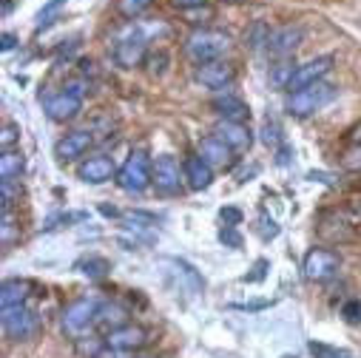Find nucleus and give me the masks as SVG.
Listing matches in <instances>:
<instances>
[{
  "label": "nucleus",
  "instance_id": "a878e982",
  "mask_svg": "<svg viewBox=\"0 0 361 358\" xmlns=\"http://www.w3.org/2000/svg\"><path fill=\"white\" fill-rule=\"evenodd\" d=\"M262 142L267 145V148H282L285 145V137H282V128H279V123L276 120H264V125H262Z\"/></svg>",
  "mask_w": 361,
  "mask_h": 358
},
{
  "label": "nucleus",
  "instance_id": "9d476101",
  "mask_svg": "<svg viewBox=\"0 0 361 358\" xmlns=\"http://www.w3.org/2000/svg\"><path fill=\"white\" fill-rule=\"evenodd\" d=\"M333 63H336L333 54H322V57H313V60L296 66V71H293V77L288 82V92L293 94V92H302V88L313 85V82H322L333 71Z\"/></svg>",
  "mask_w": 361,
  "mask_h": 358
},
{
  "label": "nucleus",
  "instance_id": "aec40b11",
  "mask_svg": "<svg viewBox=\"0 0 361 358\" xmlns=\"http://www.w3.org/2000/svg\"><path fill=\"white\" fill-rule=\"evenodd\" d=\"M168 264L173 267V276H176L179 288H185L191 296H200V293H202L205 282H202V276L197 273L194 264H188L185 259H168Z\"/></svg>",
  "mask_w": 361,
  "mask_h": 358
},
{
  "label": "nucleus",
  "instance_id": "5701e85b",
  "mask_svg": "<svg viewBox=\"0 0 361 358\" xmlns=\"http://www.w3.org/2000/svg\"><path fill=\"white\" fill-rule=\"evenodd\" d=\"M97 324L106 327V330H117V327L128 324V313H126V307L117 304V302H103V304H100Z\"/></svg>",
  "mask_w": 361,
  "mask_h": 358
},
{
  "label": "nucleus",
  "instance_id": "6e6552de",
  "mask_svg": "<svg viewBox=\"0 0 361 358\" xmlns=\"http://www.w3.org/2000/svg\"><path fill=\"white\" fill-rule=\"evenodd\" d=\"M145 51H148V35L142 29L131 26L128 32L120 35V40L114 46V63L120 68H137L145 60Z\"/></svg>",
  "mask_w": 361,
  "mask_h": 358
},
{
  "label": "nucleus",
  "instance_id": "2f4dec72",
  "mask_svg": "<svg viewBox=\"0 0 361 358\" xmlns=\"http://www.w3.org/2000/svg\"><path fill=\"white\" fill-rule=\"evenodd\" d=\"M293 71H296V66H290V63H279V66H276V71H274V77H270L274 88H288V82H290Z\"/></svg>",
  "mask_w": 361,
  "mask_h": 358
},
{
  "label": "nucleus",
  "instance_id": "bb28decb",
  "mask_svg": "<svg viewBox=\"0 0 361 358\" xmlns=\"http://www.w3.org/2000/svg\"><path fill=\"white\" fill-rule=\"evenodd\" d=\"M154 0H117V12L126 18V20H134L140 18L145 9H151Z\"/></svg>",
  "mask_w": 361,
  "mask_h": 358
},
{
  "label": "nucleus",
  "instance_id": "49530a36",
  "mask_svg": "<svg viewBox=\"0 0 361 358\" xmlns=\"http://www.w3.org/2000/svg\"><path fill=\"white\" fill-rule=\"evenodd\" d=\"M49 4H51V6H57V9H60V6H63V4H66V0H49Z\"/></svg>",
  "mask_w": 361,
  "mask_h": 358
},
{
  "label": "nucleus",
  "instance_id": "393cba45",
  "mask_svg": "<svg viewBox=\"0 0 361 358\" xmlns=\"http://www.w3.org/2000/svg\"><path fill=\"white\" fill-rule=\"evenodd\" d=\"M307 350H310L313 358H353L350 350H341V347H333V344H324V341H310Z\"/></svg>",
  "mask_w": 361,
  "mask_h": 358
},
{
  "label": "nucleus",
  "instance_id": "f257e3e1",
  "mask_svg": "<svg viewBox=\"0 0 361 358\" xmlns=\"http://www.w3.org/2000/svg\"><path fill=\"white\" fill-rule=\"evenodd\" d=\"M228 51H231V35L222 29H194L185 37V57L197 66L225 60Z\"/></svg>",
  "mask_w": 361,
  "mask_h": 358
},
{
  "label": "nucleus",
  "instance_id": "473e14b6",
  "mask_svg": "<svg viewBox=\"0 0 361 358\" xmlns=\"http://www.w3.org/2000/svg\"><path fill=\"white\" fill-rule=\"evenodd\" d=\"M20 140V128L15 123L4 125V134H0V151H12V145Z\"/></svg>",
  "mask_w": 361,
  "mask_h": 358
},
{
  "label": "nucleus",
  "instance_id": "de8ad7c7",
  "mask_svg": "<svg viewBox=\"0 0 361 358\" xmlns=\"http://www.w3.org/2000/svg\"><path fill=\"white\" fill-rule=\"evenodd\" d=\"M222 4H242V0H222Z\"/></svg>",
  "mask_w": 361,
  "mask_h": 358
},
{
  "label": "nucleus",
  "instance_id": "4468645a",
  "mask_svg": "<svg viewBox=\"0 0 361 358\" xmlns=\"http://www.w3.org/2000/svg\"><path fill=\"white\" fill-rule=\"evenodd\" d=\"M148 344V333L140 324H123L106 333V350L111 352H137Z\"/></svg>",
  "mask_w": 361,
  "mask_h": 358
},
{
  "label": "nucleus",
  "instance_id": "58836bf2",
  "mask_svg": "<svg viewBox=\"0 0 361 358\" xmlns=\"http://www.w3.org/2000/svg\"><path fill=\"white\" fill-rule=\"evenodd\" d=\"M208 0H171V6L179 12H191V9H202Z\"/></svg>",
  "mask_w": 361,
  "mask_h": 358
},
{
  "label": "nucleus",
  "instance_id": "f704fd0d",
  "mask_svg": "<svg viewBox=\"0 0 361 358\" xmlns=\"http://www.w3.org/2000/svg\"><path fill=\"white\" fill-rule=\"evenodd\" d=\"M219 219L228 225V228H236V225H242V219H245V214L239 211V208H233V205H225L222 211H219Z\"/></svg>",
  "mask_w": 361,
  "mask_h": 358
},
{
  "label": "nucleus",
  "instance_id": "cd10ccee",
  "mask_svg": "<svg viewBox=\"0 0 361 358\" xmlns=\"http://www.w3.org/2000/svg\"><path fill=\"white\" fill-rule=\"evenodd\" d=\"M256 230H259V236H262L264 242H270V239H276V236H279V225H276V219H274V216H267V214H259V219H256Z\"/></svg>",
  "mask_w": 361,
  "mask_h": 358
},
{
  "label": "nucleus",
  "instance_id": "72a5a7b5",
  "mask_svg": "<svg viewBox=\"0 0 361 358\" xmlns=\"http://www.w3.org/2000/svg\"><path fill=\"white\" fill-rule=\"evenodd\" d=\"M341 316H344V321L358 324V321H361V302H358V299L344 302V304H341Z\"/></svg>",
  "mask_w": 361,
  "mask_h": 358
},
{
  "label": "nucleus",
  "instance_id": "1a4fd4ad",
  "mask_svg": "<svg viewBox=\"0 0 361 358\" xmlns=\"http://www.w3.org/2000/svg\"><path fill=\"white\" fill-rule=\"evenodd\" d=\"M338 267H341L338 253H333L327 247H313V250H307V256L302 261V276L307 282H327L338 273Z\"/></svg>",
  "mask_w": 361,
  "mask_h": 358
},
{
  "label": "nucleus",
  "instance_id": "a19ab883",
  "mask_svg": "<svg viewBox=\"0 0 361 358\" xmlns=\"http://www.w3.org/2000/svg\"><path fill=\"white\" fill-rule=\"evenodd\" d=\"M0 40H4V43H0V49H4V51H15L18 49V37L12 32H4V37H0Z\"/></svg>",
  "mask_w": 361,
  "mask_h": 358
},
{
  "label": "nucleus",
  "instance_id": "f8f14e48",
  "mask_svg": "<svg viewBox=\"0 0 361 358\" xmlns=\"http://www.w3.org/2000/svg\"><path fill=\"white\" fill-rule=\"evenodd\" d=\"M305 40V29L302 26H293V23H288V26H279V29H274L270 32V37H267V54L270 57H276V60H288V57H293V51L299 49V43Z\"/></svg>",
  "mask_w": 361,
  "mask_h": 358
},
{
  "label": "nucleus",
  "instance_id": "f3484780",
  "mask_svg": "<svg viewBox=\"0 0 361 358\" xmlns=\"http://www.w3.org/2000/svg\"><path fill=\"white\" fill-rule=\"evenodd\" d=\"M214 137H219L228 148L233 151H247L253 145V134L245 123H231V120H219L214 128Z\"/></svg>",
  "mask_w": 361,
  "mask_h": 358
},
{
  "label": "nucleus",
  "instance_id": "c03bdc74",
  "mask_svg": "<svg viewBox=\"0 0 361 358\" xmlns=\"http://www.w3.org/2000/svg\"><path fill=\"white\" fill-rule=\"evenodd\" d=\"M100 214H103V216H111V219H117V216H123V214H120V211H117L114 205H100Z\"/></svg>",
  "mask_w": 361,
  "mask_h": 358
},
{
  "label": "nucleus",
  "instance_id": "ddd939ff",
  "mask_svg": "<svg viewBox=\"0 0 361 358\" xmlns=\"http://www.w3.org/2000/svg\"><path fill=\"white\" fill-rule=\"evenodd\" d=\"M94 145V131L92 128H77V131H68L66 137L57 140L54 145V156L60 162H74L80 156H85Z\"/></svg>",
  "mask_w": 361,
  "mask_h": 358
},
{
  "label": "nucleus",
  "instance_id": "423d86ee",
  "mask_svg": "<svg viewBox=\"0 0 361 358\" xmlns=\"http://www.w3.org/2000/svg\"><path fill=\"white\" fill-rule=\"evenodd\" d=\"M0 324H4V333L12 341H26L40 330V319L29 304L4 307V313H0Z\"/></svg>",
  "mask_w": 361,
  "mask_h": 358
},
{
  "label": "nucleus",
  "instance_id": "79ce46f5",
  "mask_svg": "<svg viewBox=\"0 0 361 358\" xmlns=\"http://www.w3.org/2000/svg\"><path fill=\"white\" fill-rule=\"evenodd\" d=\"M233 310H264L270 307V302H250V304H231Z\"/></svg>",
  "mask_w": 361,
  "mask_h": 358
},
{
  "label": "nucleus",
  "instance_id": "a18cd8bd",
  "mask_svg": "<svg viewBox=\"0 0 361 358\" xmlns=\"http://www.w3.org/2000/svg\"><path fill=\"white\" fill-rule=\"evenodd\" d=\"M15 9V4H12V0H4V15H9Z\"/></svg>",
  "mask_w": 361,
  "mask_h": 358
},
{
  "label": "nucleus",
  "instance_id": "6ab92c4d",
  "mask_svg": "<svg viewBox=\"0 0 361 358\" xmlns=\"http://www.w3.org/2000/svg\"><path fill=\"white\" fill-rule=\"evenodd\" d=\"M200 156L211 168H231L233 165V148H228L219 137H205L200 142Z\"/></svg>",
  "mask_w": 361,
  "mask_h": 358
},
{
  "label": "nucleus",
  "instance_id": "dca6fc26",
  "mask_svg": "<svg viewBox=\"0 0 361 358\" xmlns=\"http://www.w3.org/2000/svg\"><path fill=\"white\" fill-rule=\"evenodd\" d=\"M211 106H214V111L219 114V120L245 123V120L250 117L247 103H245L242 97H236V94L231 92V88H228V92H216V94H214V100H211Z\"/></svg>",
  "mask_w": 361,
  "mask_h": 358
},
{
  "label": "nucleus",
  "instance_id": "39448f33",
  "mask_svg": "<svg viewBox=\"0 0 361 358\" xmlns=\"http://www.w3.org/2000/svg\"><path fill=\"white\" fill-rule=\"evenodd\" d=\"M336 94H338V88H336L333 82L322 80V82H313V85L302 88V92H293V94L288 97L285 109H288L290 117H299V120H302V117H310V114L322 111L327 103L336 100Z\"/></svg>",
  "mask_w": 361,
  "mask_h": 358
},
{
  "label": "nucleus",
  "instance_id": "c756f323",
  "mask_svg": "<svg viewBox=\"0 0 361 358\" xmlns=\"http://www.w3.org/2000/svg\"><path fill=\"white\" fill-rule=\"evenodd\" d=\"M18 194L20 188H15V179H0V205H4V211H12Z\"/></svg>",
  "mask_w": 361,
  "mask_h": 358
},
{
  "label": "nucleus",
  "instance_id": "b1692460",
  "mask_svg": "<svg viewBox=\"0 0 361 358\" xmlns=\"http://www.w3.org/2000/svg\"><path fill=\"white\" fill-rule=\"evenodd\" d=\"M23 154L20 151H4L0 154V179H18L23 173Z\"/></svg>",
  "mask_w": 361,
  "mask_h": 358
},
{
  "label": "nucleus",
  "instance_id": "4be33fe9",
  "mask_svg": "<svg viewBox=\"0 0 361 358\" xmlns=\"http://www.w3.org/2000/svg\"><path fill=\"white\" fill-rule=\"evenodd\" d=\"M77 271L85 276V279H92V282H100L111 273V261L103 259V256H85L82 261H77Z\"/></svg>",
  "mask_w": 361,
  "mask_h": 358
},
{
  "label": "nucleus",
  "instance_id": "9b49d317",
  "mask_svg": "<svg viewBox=\"0 0 361 358\" xmlns=\"http://www.w3.org/2000/svg\"><path fill=\"white\" fill-rule=\"evenodd\" d=\"M77 176L85 185H106V183H111V179H117V168H114L111 156L94 154V156H88L77 165Z\"/></svg>",
  "mask_w": 361,
  "mask_h": 358
},
{
  "label": "nucleus",
  "instance_id": "412c9836",
  "mask_svg": "<svg viewBox=\"0 0 361 358\" xmlns=\"http://www.w3.org/2000/svg\"><path fill=\"white\" fill-rule=\"evenodd\" d=\"M29 290H32V282H26V279H6L4 290H0V307L26 304L29 302Z\"/></svg>",
  "mask_w": 361,
  "mask_h": 358
},
{
  "label": "nucleus",
  "instance_id": "4c0bfd02",
  "mask_svg": "<svg viewBox=\"0 0 361 358\" xmlns=\"http://www.w3.org/2000/svg\"><path fill=\"white\" fill-rule=\"evenodd\" d=\"M57 12H60V9L49 4V6H46V9L40 12V15H37V26H35V29H37V32H43V29H49V26L54 23V18H57Z\"/></svg>",
  "mask_w": 361,
  "mask_h": 358
},
{
  "label": "nucleus",
  "instance_id": "0eeeda50",
  "mask_svg": "<svg viewBox=\"0 0 361 358\" xmlns=\"http://www.w3.org/2000/svg\"><path fill=\"white\" fill-rule=\"evenodd\" d=\"M188 183H185V171H183V165H179L173 156H157V162H154V188H157V194H162V197H179L183 194V188H185Z\"/></svg>",
  "mask_w": 361,
  "mask_h": 358
},
{
  "label": "nucleus",
  "instance_id": "ea45409f",
  "mask_svg": "<svg viewBox=\"0 0 361 358\" xmlns=\"http://www.w3.org/2000/svg\"><path fill=\"white\" fill-rule=\"evenodd\" d=\"M267 267H270V261H267V259H259V261L253 264V273H250V276H245V282H262Z\"/></svg>",
  "mask_w": 361,
  "mask_h": 358
},
{
  "label": "nucleus",
  "instance_id": "e433bc0d",
  "mask_svg": "<svg viewBox=\"0 0 361 358\" xmlns=\"http://www.w3.org/2000/svg\"><path fill=\"white\" fill-rule=\"evenodd\" d=\"M341 165H344L347 171H361V145H353V148L344 154Z\"/></svg>",
  "mask_w": 361,
  "mask_h": 358
},
{
  "label": "nucleus",
  "instance_id": "37998d69",
  "mask_svg": "<svg viewBox=\"0 0 361 358\" xmlns=\"http://www.w3.org/2000/svg\"><path fill=\"white\" fill-rule=\"evenodd\" d=\"M347 140H350V142H353V145H361V123H358V125H353V128H350V134H347Z\"/></svg>",
  "mask_w": 361,
  "mask_h": 358
},
{
  "label": "nucleus",
  "instance_id": "f03ea898",
  "mask_svg": "<svg viewBox=\"0 0 361 358\" xmlns=\"http://www.w3.org/2000/svg\"><path fill=\"white\" fill-rule=\"evenodd\" d=\"M100 304H103V299H97V296H82V299L68 302L60 313L63 333L71 338H85V333H92V327L97 324Z\"/></svg>",
  "mask_w": 361,
  "mask_h": 358
},
{
  "label": "nucleus",
  "instance_id": "2eb2a0df",
  "mask_svg": "<svg viewBox=\"0 0 361 358\" xmlns=\"http://www.w3.org/2000/svg\"><path fill=\"white\" fill-rule=\"evenodd\" d=\"M233 80H236V68L225 60H214L197 68V82L202 88H211V92H228Z\"/></svg>",
  "mask_w": 361,
  "mask_h": 358
},
{
  "label": "nucleus",
  "instance_id": "a211bd4d",
  "mask_svg": "<svg viewBox=\"0 0 361 358\" xmlns=\"http://www.w3.org/2000/svg\"><path fill=\"white\" fill-rule=\"evenodd\" d=\"M183 171H185V183H188L191 191H205V188H211V183H214V168H211L200 154L188 156V159L183 162Z\"/></svg>",
  "mask_w": 361,
  "mask_h": 358
},
{
  "label": "nucleus",
  "instance_id": "7c9ffc66",
  "mask_svg": "<svg viewBox=\"0 0 361 358\" xmlns=\"http://www.w3.org/2000/svg\"><path fill=\"white\" fill-rule=\"evenodd\" d=\"M82 219H88V214H54V216L46 219L43 230H51V228H60V225H74V222H82Z\"/></svg>",
  "mask_w": 361,
  "mask_h": 358
},
{
  "label": "nucleus",
  "instance_id": "7ed1b4c3",
  "mask_svg": "<svg viewBox=\"0 0 361 358\" xmlns=\"http://www.w3.org/2000/svg\"><path fill=\"white\" fill-rule=\"evenodd\" d=\"M117 188L126 194H142L154 185V162L145 151H131L128 159L117 168Z\"/></svg>",
  "mask_w": 361,
  "mask_h": 358
},
{
  "label": "nucleus",
  "instance_id": "20e7f679",
  "mask_svg": "<svg viewBox=\"0 0 361 358\" xmlns=\"http://www.w3.org/2000/svg\"><path fill=\"white\" fill-rule=\"evenodd\" d=\"M85 94H88V82L85 80L66 82L57 94H51L46 100V106H43L46 109V117L51 123H68V120H74L80 114L82 103H85Z\"/></svg>",
  "mask_w": 361,
  "mask_h": 358
},
{
  "label": "nucleus",
  "instance_id": "c85d7f7f",
  "mask_svg": "<svg viewBox=\"0 0 361 358\" xmlns=\"http://www.w3.org/2000/svg\"><path fill=\"white\" fill-rule=\"evenodd\" d=\"M267 37H270V29H267V23H262V20H256V26L245 35V40H247L250 49H262V46H267Z\"/></svg>",
  "mask_w": 361,
  "mask_h": 358
},
{
  "label": "nucleus",
  "instance_id": "c9c22d12",
  "mask_svg": "<svg viewBox=\"0 0 361 358\" xmlns=\"http://www.w3.org/2000/svg\"><path fill=\"white\" fill-rule=\"evenodd\" d=\"M219 242H222L225 247H231V250H239V247H242V236L236 233V228H228V225L219 230Z\"/></svg>",
  "mask_w": 361,
  "mask_h": 358
}]
</instances>
